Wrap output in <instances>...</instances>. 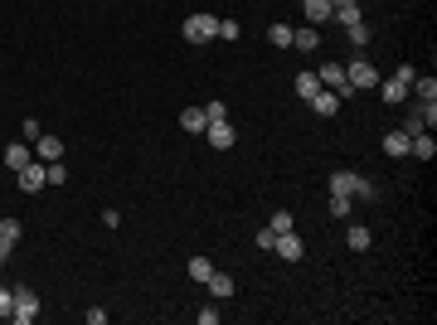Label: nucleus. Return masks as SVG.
Wrapping results in <instances>:
<instances>
[{"label":"nucleus","mask_w":437,"mask_h":325,"mask_svg":"<svg viewBox=\"0 0 437 325\" xmlns=\"http://www.w3.org/2000/svg\"><path fill=\"white\" fill-rule=\"evenodd\" d=\"M297 93H302V98L311 103V98L321 93V78H316V73H297Z\"/></svg>","instance_id":"nucleus-20"},{"label":"nucleus","mask_w":437,"mask_h":325,"mask_svg":"<svg viewBox=\"0 0 437 325\" xmlns=\"http://www.w3.org/2000/svg\"><path fill=\"white\" fill-rule=\"evenodd\" d=\"M15 311V287H0V316Z\"/></svg>","instance_id":"nucleus-30"},{"label":"nucleus","mask_w":437,"mask_h":325,"mask_svg":"<svg viewBox=\"0 0 437 325\" xmlns=\"http://www.w3.org/2000/svg\"><path fill=\"white\" fill-rule=\"evenodd\" d=\"M180 34H185L190 44H209V39H218V15H190V20L180 24Z\"/></svg>","instance_id":"nucleus-1"},{"label":"nucleus","mask_w":437,"mask_h":325,"mask_svg":"<svg viewBox=\"0 0 437 325\" xmlns=\"http://www.w3.org/2000/svg\"><path fill=\"white\" fill-rule=\"evenodd\" d=\"M379 93H384V103H408V83H399V78H379Z\"/></svg>","instance_id":"nucleus-11"},{"label":"nucleus","mask_w":437,"mask_h":325,"mask_svg":"<svg viewBox=\"0 0 437 325\" xmlns=\"http://www.w3.org/2000/svg\"><path fill=\"white\" fill-rule=\"evenodd\" d=\"M345 39L364 49V44H369V24H364V20H360V24H345Z\"/></svg>","instance_id":"nucleus-23"},{"label":"nucleus","mask_w":437,"mask_h":325,"mask_svg":"<svg viewBox=\"0 0 437 325\" xmlns=\"http://www.w3.org/2000/svg\"><path fill=\"white\" fill-rule=\"evenodd\" d=\"M205 287H209V292H214L218 301H228V296H233V277H223V272H214V277H209V282H205Z\"/></svg>","instance_id":"nucleus-19"},{"label":"nucleus","mask_w":437,"mask_h":325,"mask_svg":"<svg viewBox=\"0 0 437 325\" xmlns=\"http://www.w3.org/2000/svg\"><path fill=\"white\" fill-rule=\"evenodd\" d=\"M44 185H49V175H44V165H39V160H29V165L20 170V190H24V195H39Z\"/></svg>","instance_id":"nucleus-5"},{"label":"nucleus","mask_w":437,"mask_h":325,"mask_svg":"<svg viewBox=\"0 0 437 325\" xmlns=\"http://www.w3.org/2000/svg\"><path fill=\"white\" fill-rule=\"evenodd\" d=\"M267 39H272L277 49H287V44H292V29H287V24H272V29H267Z\"/></svg>","instance_id":"nucleus-25"},{"label":"nucleus","mask_w":437,"mask_h":325,"mask_svg":"<svg viewBox=\"0 0 437 325\" xmlns=\"http://www.w3.org/2000/svg\"><path fill=\"white\" fill-rule=\"evenodd\" d=\"M180 126H185L190 136H205V126H209V116H205V107H185V112H180Z\"/></svg>","instance_id":"nucleus-10"},{"label":"nucleus","mask_w":437,"mask_h":325,"mask_svg":"<svg viewBox=\"0 0 437 325\" xmlns=\"http://www.w3.org/2000/svg\"><path fill=\"white\" fill-rule=\"evenodd\" d=\"M205 136H209V146H214V151H228V146H233V121H228V116H223V121H209V126H205Z\"/></svg>","instance_id":"nucleus-6"},{"label":"nucleus","mask_w":437,"mask_h":325,"mask_svg":"<svg viewBox=\"0 0 437 325\" xmlns=\"http://www.w3.org/2000/svg\"><path fill=\"white\" fill-rule=\"evenodd\" d=\"M34 156H39V160H59V156H64V141H59V136H39V141H34Z\"/></svg>","instance_id":"nucleus-12"},{"label":"nucleus","mask_w":437,"mask_h":325,"mask_svg":"<svg viewBox=\"0 0 437 325\" xmlns=\"http://www.w3.org/2000/svg\"><path fill=\"white\" fill-rule=\"evenodd\" d=\"M408 156H418V160H433V156H437L433 131H418V136H408Z\"/></svg>","instance_id":"nucleus-9"},{"label":"nucleus","mask_w":437,"mask_h":325,"mask_svg":"<svg viewBox=\"0 0 437 325\" xmlns=\"http://www.w3.org/2000/svg\"><path fill=\"white\" fill-rule=\"evenodd\" d=\"M34 316H39V301H34V292H29V287H15V311H10V321L29 325Z\"/></svg>","instance_id":"nucleus-3"},{"label":"nucleus","mask_w":437,"mask_h":325,"mask_svg":"<svg viewBox=\"0 0 437 325\" xmlns=\"http://www.w3.org/2000/svg\"><path fill=\"white\" fill-rule=\"evenodd\" d=\"M302 10H306V20H311V24H326L335 5H330V0H302Z\"/></svg>","instance_id":"nucleus-13"},{"label":"nucleus","mask_w":437,"mask_h":325,"mask_svg":"<svg viewBox=\"0 0 437 325\" xmlns=\"http://www.w3.org/2000/svg\"><path fill=\"white\" fill-rule=\"evenodd\" d=\"M330 5H350V0H330Z\"/></svg>","instance_id":"nucleus-36"},{"label":"nucleus","mask_w":437,"mask_h":325,"mask_svg":"<svg viewBox=\"0 0 437 325\" xmlns=\"http://www.w3.org/2000/svg\"><path fill=\"white\" fill-rule=\"evenodd\" d=\"M0 243H10V248L20 243V218H5V223H0Z\"/></svg>","instance_id":"nucleus-24"},{"label":"nucleus","mask_w":437,"mask_h":325,"mask_svg":"<svg viewBox=\"0 0 437 325\" xmlns=\"http://www.w3.org/2000/svg\"><path fill=\"white\" fill-rule=\"evenodd\" d=\"M29 160H34V151H29V141H15V146H5V165H10L15 175H20V170H24Z\"/></svg>","instance_id":"nucleus-7"},{"label":"nucleus","mask_w":437,"mask_h":325,"mask_svg":"<svg viewBox=\"0 0 437 325\" xmlns=\"http://www.w3.org/2000/svg\"><path fill=\"white\" fill-rule=\"evenodd\" d=\"M44 175H49V185H64V180H68V170H64L59 160H49V170H44Z\"/></svg>","instance_id":"nucleus-29"},{"label":"nucleus","mask_w":437,"mask_h":325,"mask_svg":"<svg viewBox=\"0 0 437 325\" xmlns=\"http://www.w3.org/2000/svg\"><path fill=\"white\" fill-rule=\"evenodd\" d=\"M20 141H39V121H24L20 126Z\"/></svg>","instance_id":"nucleus-34"},{"label":"nucleus","mask_w":437,"mask_h":325,"mask_svg":"<svg viewBox=\"0 0 437 325\" xmlns=\"http://www.w3.org/2000/svg\"><path fill=\"white\" fill-rule=\"evenodd\" d=\"M311 107L321 112V116H335V112H340V93H326V88H321V93L311 98Z\"/></svg>","instance_id":"nucleus-15"},{"label":"nucleus","mask_w":437,"mask_h":325,"mask_svg":"<svg viewBox=\"0 0 437 325\" xmlns=\"http://www.w3.org/2000/svg\"><path fill=\"white\" fill-rule=\"evenodd\" d=\"M272 248H277V257H287V262H297V257L306 252V248H302V238H297L292 228H287V233H277V243H272Z\"/></svg>","instance_id":"nucleus-8"},{"label":"nucleus","mask_w":437,"mask_h":325,"mask_svg":"<svg viewBox=\"0 0 437 325\" xmlns=\"http://www.w3.org/2000/svg\"><path fill=\"white\" fill-rule=\"evenodd\" d=\"M345 83L360 93V88H379V68L369 63V59H355L350 68H345Z\"/></svg>","instance_id":"nucleus-2"},{"label":"nucleus","mask_w":437,"mask_h":325,"mask_svg":"<svg viewBox=\"0 0 437 325\" xmlns=\"http://www.w3.org/2000/svg\"><path fill=\"white\" fill-rule=\"evenodd\" d=\"M355 180H360V175H350V170H330V195H350Z\"/></svg>","instance_id":"nucleus-18"},{"label":"nucleus","mask_w":437,"mask_h":325,"mask_svg":"<svg viewBox=\"0 0 437 325\" xmlns=\"http://www.w3.org/2000/svg\"><path fill=\"white\" fill-rule=\"evenodd\" d=\"M350 195H355V199H379V190H374V185H369V180H364V175H360V180H355V190H350Z\"/></svg>","instance_id":"nucleus-26"},{"label":"nucleus","mask_w":437,"mask_h":325,"mask_svg":"<svg viewBox=\"0 0 437 325\" xmlns=\"http://www.w3.org/2000/svg\"><path fill=\"white\" fill-rule=\"evenodd\" d=\"M345 243H350L355 252H364V248H369V228H360V223H350V233H345Z\"/></svg>","instance_id":"nucleus-21"},{"label":"nucleus","mask_w":437,"mask_h":325,"mask_svg":"<svg viewBox=\"0 0 437 325\" xmlns=\"http://www.w3.org/2000/svg\"><path fill=\"white\" fill-rule=\"evenodd\" d=\"M218 39H238V20H218Z\"/></svg>","instance_id":"nucleus-31"},{"label":"nucleus","mask_w":437,"mask_h":325,"mask_svg":"<svg viewBox=\"0 0 437 325\" xmlns=\"http://www.w3.org/2000/svg\"><path fill=\"white\" fill-rule=\"evenodd\" d=\"M267 228H272V233H287V228H292V214H287V209H277V214H272V223H267Z\"/></svg>","instance_id":"nucleus-28"},{"label":"nucleus","mask_w":437,"mask_h":325,"mask_svg":"<svg viewBox=\"0 0 437 325\" xmlns=\"http://www.w3.org/2000/svg\"><path fill=\"white\" fill-rule=\"evenodd\" d=\"M394 78H399V83H413V78H418V68H413V63H399V73H394Z\"/></svg>","instance_id":"nucleus-33"},{"label":"nucleus","mask_w":437,"mask_h":325,"mask_svg":"<svg viewBox=\"0 0 437 325\" xmlns=\"http://www.w3.org/2000/svg\"><path fill=\"white\" fill-rule=\"evenodd\" d=\"M205 116H209V121H223V116H228V107H223V103H218V98H214V103L205 107Z\"/></svg>","instance_id":"nucleus-32"},{"label":"nucleus","mask_w":437,"mask_h":325,"mask_svg":"<svg viewBox=\"0 0 437 325\" xmlns=\"http://www.w3.org/2000/svg\"><path fill=\"white\" fill-rule=\"evenodd\" d=\"M384 156H408V131H403V126L384 136Z\"/></svg>","instance_id":"nucleus-14"},{"label":"nucleus","mask_w":437,"mask_h":325,"mask_svg":"<svg viewBox=\"0 0 437 325\" xmlns=\"http://www.w3.org/2000/svg\"><path fill=\"white\" fill-rule=\"evenodd\" d=\"M190 277H195V282H209V277H214V262H209V257H190Z\"/></svg>","instance_id":"nucleus-22"},{"label":"nucleus","mask_w":437,"mask_h":325,"mask_svg":"<svg viewBox=\"0 0 437 325\" xmlns=\"http://www.w3.org/2000/svg\"><path fill=\"white\" fill-rule=\"evenodd\" d=\"M408 93H418V103H437V78H413Z\"/></svg>","instance_id":"nucleus-16"},{"label":"nucleus","mask_w":437,"mask_h":325,"mask_svg":"<svg viewBox=\"0 0 437 325\" xmlns=\"http://www.w3.org/2000/svg\"><path fill=\"white\" fill-rule=\"evenodd\" d=\"M5 257H10V243H0V262H5Z\"/></svg>","instance_id":"nucleus-35"},{"label":"nucleus","mask_w":437,"mask_h":325,"mask_svg":"<svg viewBox=\"0 0 437 325\" xmlns=\"http://www.w3.org/2000/svg\"><path fill=\"white\" fill-rule=\"evenodd\" d=\"M330 214H335V218L350 214V195H330Z\"/></svg>","instance_id":"nucleus-27"},{"label":"nucleus","mask_w":437,"mask_h":325,"mask_svg":"<svg viewBox=\"0 0 437 325\" xmlns=\"http://www.w3.org/2000/svg\"><path fill=\"white\" fill-rule=\"evenodd\" d=\"M316 78H321V88H326V93H340V98H345V93H355V88L345 83V63H321V73H316Z\"/></svg>","instance_id":"nucleus-4"},{"label":"nucleus","mask_w":437,"mask_h":325,"mask_svg":"<svg viewBox=\"0 0 437 325\" xmlns=\"http://www.w3.org/2000/svg\"><path fill=\"white\" fill-rule=\"evenodd\" d=\"M292 44H297V49H306V54H311V49H316V44H321V34H316V24H306V29H292Z\"/></svg>","instance_id":"nucleus-17"}]
</instances>
